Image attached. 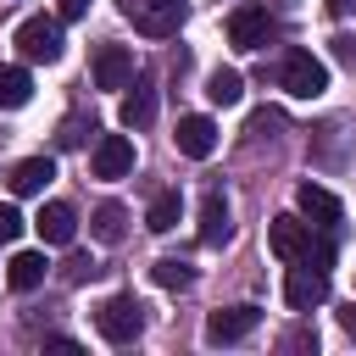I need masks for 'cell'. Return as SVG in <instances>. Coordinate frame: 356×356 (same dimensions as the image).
I'll return each instance as SVG.
<instances>
[{"mask_svg": "<svg viewBox=\"0 0 356 356\" xmlns=\"http://www.w3.org/2000/svg\"><path fill=\"white\" fill-rule=\"evenodd\" d=\"M256 323H261L256 306H228V312H211V317H206V339H211V345H234V339H245Z\"/></svg>", "mask_w": 356, "mask_h": 356, "instance_id": "10", "label": "cell"}, {"mask_svg": "<svg viewBox=\"0 0 356 356\" xmlns=\"http://www.w3.org/2000/svg\"><path fill=\"white\" fill-rule=\"evenodd\" d=\"M339 328H345V334H356V300H350V306L339 312Z\"/></svg>", "mask_w": 356, "mask_h": 356, "instance_id": "29", "label": "cell"}, {"mask_svg": "<svg viewBox=\"0 0 356 356\" xmlns=\"http://www.w3.org/2000/svg\"><path fill=\"white\" fill-rule=\"evenodd\" d=\"M117 6H122V17H128L145 39H172V33L184 28V17H189L184 0H117Z\"/></svg>", "mask_w": 356, "mask_h": 356, "instance_id": "1", "label": "cell"}, {"mask_svg": "<svg viewBox=\"0 0 356 356\" xmlns=\"http://www.w3.org/2000/svg\"><path fill=\"white\" fill-rule=\"evenodd\" d=\"M334 50H339V61H356V39H334Z\"/></svg>", "mask_w": 356, "mask_h": 356, "instance_id": "28", "label": "cell"}, {"mask_svg": "<svg viewBox=\"0 0 356 356\" xmlns=\"http://www.w3.org/2000/svg\"><path fill=\"white\" fill-rule=\"evenodd\" d=\"M50 178H56V161H50V156H28V161H17V167H11V178H6V184H11V195H39Z\"/></svg>", "mask_w": 356, "mask_h": 356, "instance_id": "14", "label": "cell"}, {"mask_svg": "<svg viewBox=\"0 0 356 356\" xmlns=\"http://www.w3.org/2000/svg\"><path fill=\"white\" fill-rule=\"evenodd\" d=\"M6 284H11V289H22V295H28V289H39V284H44V256H39V250H17V256H11V267H6Z\"/></svg>", "mask_w": 356, "mask_h": 356, "instance_id": "16", "label": "cell"}, {"mask_svg": "<svg viewBox=\"0 0 356 356\" xmlns=\"http://www.w3.org/2000/svg\"><path fill=\"white\" fill-rule=\"evenodd\" d=\"M295 206H300V217H312V228H334L339 222V195L323 189V184H300Z\"/></svg>", "mask_w": 356, "mask_h": 356, "instance_id": "12", "label": "cell"}, {"mask_svg": "<svg viewBox=\"0 0 356 356\" xmlns=\"http://www.w3.org/2000/svg\"><path fill=\"white\" fill-rule=\"evenodd\" d=\"M89 273H95V261H89V256H67V284H83Z\"/></svg>", "mask_w": 356, "mask_h": 356, "instance_id": "25", "label": "cell"}, {"mask_svg": "<svg viewBox=\"0 0 356 356\" xmlns=\"http://www.w3.org/2000/svg\"><path fill=\"white\" fill-rule=\"evenodd\" d=\"M28 100H33V78H28V67H0V106L17 111V106H28Z\"/></svg>", "mask_w": 356, "mask_h": 356, "instance_id": "19", "label": "cell"}, {"mask_svg": "<svg viewBox=\"0 0 356 356\" xmlns=\"http://www.w3.org/2000/svg\"><path fill=\"white\" fill-rule=\"evenodd\" d=\"M56 11L72 22V17H83V11H89V0H56Z\"/></svg>", "mask_w": 356, "mask_h": 356, "instance_id": "27", "label": "cell"}, {"mask_svg": "<svg viewBox=\"0 0 356 356\" xmlns=\"http://www.w3.org/2000/svg\"><path fill=\"white\" fill-rule=\"evenodd\" d=\"M267 245H273V256H278V261H306L317 239H312V222H300V217H273Z\"/></svg>", "mask_w": 356, "mask_h": 356, "instance_id": "7", "label": "cell"}, {"mask_svg": "<svg viewBox=\"0 0 356 356\" xmlns=\"http://www.w3.org/2000/svg\"><path fill=\"white\" fill-rule=\"evenodd\" d=\"M33 228H39L44 245H72V234H78V211H72L67 200H50V206L33 217Z\"/></svg>", "mask_w": 356, "mask_h": 356, "instance_id": "13", "label": "cell"}, {"mask_svg": "<svg viewBox=\"0 0 356 356\" xmlns=\"http://www.w3.org/2000/svg\"><path fill=\"white\" fill-rule=\"evenodd\" d=\"M134 83V50L100 44L95 50V89H128Z\"/></svg>", "mask_w": 356, "mask_h": 356, "instance_id": "9", "label": "cell"}, {"mask_svg": "<svg viewBox=\"0 0 356 356\" xmlns=\"http://www.w3.org/2000/svg\"><path fill=\"white\" fill-rule=\"evenodd\" d=\"M278 122H284L278 111H256V117H250V134H267V128H278Z\"/></svg>", "mask_w": 356, "mask_h": 356, "instance_id": "26", "label": "cell"}, {"mask_svg": "<svg viewBox=\"0 0 356 356\" xmlns=\"http://www.w3.org/2000/svg\"><path fill=\"white\" fill-rule=\"evenodd\" d=\"M89 234H95L100 245H117V239L128 234V211H122L117 200H106V206H95V217H89Z\"/></svg>", "mask_w": 356, "mask_h": 356, "instance_id": "18", "label": "cell"}, {"mask_svg": "<svg viewBox=\"0 0 356 356\" xmlns=\"http://www.w3.org/2000/svg\"><path fill=\"white\" fill-rule=\"evenodd\" d=\"M95 328H100L111 345H134L139 328H145V306H139L134 295H111V300L95 306Z\"/></svg>", "mask_w": 356, "mask_h": 356, "instance_id": "2", "label": "cell"}, {"mask_svg": "<svg viewBox=\"0 0 356 356\" xmlns=\"http://www.w3.org/2000/svg\"><path fill=\"white\" fill-rule=\"evenodd\" d=\"M17 50H22V61H61V17H28L22 28H17Z\"/></svg>", "mask_w": 356, "mask_h": 356, "instance_id": "5", "label": "cell"}, {"mask_svg": "<svg viewBox=\"0 0 356 356\" xmlns=\"http://www.w3.org/2000/svg\"><path fill=\"white\" fill-rule=\"evenodd\" d=\"M89 172H95V178H122V172H134V145H128L122 134H100L95 150H89Z\"/></svg>", "mask_w": 356, "mask_h": 356, "instance_id": "8", "label": "cell"}, {"mask_svg": "<svg viewBox=\"0 0 356 356\" xmlns=\"http://www.w3.org/2000/svg\"><path fill=\"white\" fill-rule=\"evenodd\" d=\"M284 300H289L295 312H312V306H323V300H328V267H317V261H289Z\"/></svg>", "mask_w": 356, "mask_h": 356, "instance_id": "6", "label": "cell"}, {"mask_svg": "<svg viewBox=\"0 0 356 356\" xmlns=\"http://www.w3.org/2000/svg\"><path fill=\"white\" fill-rule=\"evenodd\" d=\"M178 211H184L178 189H161V195L150 200V211H145V228H150V234H167V228H178Z\"/></svg>", "mask_w": 356, "mask_h": 356, "instance_id": "20", "label": "cell"}, {"mask_svg": "<svg viewBox=\"0 0 356 356\" xmlns=\"http://www.w3.org/2000/svg\"><path fill=\"white\" fill-rule=\"evenodd\" d=\"M117 117H122V128H145V122L156 117V89H150V83H134V89L122 95V111H117Z\"/></svg>", "mask_w": 356, "mask_h": 356, "instance_id": "17", "label": "cell"}, {"mask_svg": "<svg viewBox=\"0 0 356 356\" xmlns=\"http://www.w3.org/2000/svg\"><path fill=\"white\" fill-rule=\"evenodd\" d=\"M178 150L184 156H195V161H206L211 150H217V122L211 117H200V111H189V117H178Z\"/></svg>", "mask_w": 356, "mask_h": 356, "instance_id": "11", "label": "cell"}, {"mask_svg": "<svg viewBox=\"0 0 356 356\" xmlns=\"http://www.w3.org/2000/svg\"><path fill=\"white\" fill-rule=\"evenodd\" d=\"M273 33H278V22L267 17V6L245 0V6H234V11H228V44H234V50H261Z\"/></svg>", "mask_w": 356, "mask_h": 356, "instance_id": "4", "label": "cell"}, {"mask_svg": "<svg viewBox=\"0 0 356 356\" xmlns=\"http://www.w3.org/2000/svg\"><path fill=\"white\" fill-rule=\"evenodd\" d=\"M278 83H284L295 100H317V95L328 89V67H323L312 50H289L284 67H278Z\"/></svg>", "mask_w": 356, "mask_h": 356, "instance_id": "3", "label": "cell"}, {"mask_svg": "<svg viewBox=\"0 0 356 356\" xmlns=\"http://www.w3.org/2000/svg\"><path fill=\"white\" fill-rule=\"evenodd\" d=\"M17 234H22V211L0 206V245H17Z\"/></svg>", "mask_w": 356, "mask_h": 356, "instance_id": "24", "label": "cell"}, {"mask_svg": "<svg viewBox=\"0 0 356 356\" xmlns=\"http://www.w3.org/2000/svg\"><path fill=\"white\" fill-rule=\"evenodd\" d=\"M83 134H95V122L67 117V122H61V134H56V145H61V150H72V145H83Z\"/></svg>", "mask_w": 356, "mask_h": 356, "instance_id": "23", "label": "cell"}, {"mask_svg": "<svg viewBox=\"0 0 356 356\" xmlns=\"http://www.w3.org/2000/svg\"><path fill=\"white\" fill-rule=\"evenodd\" d=\"M234 234V222H228V200L211 189L206 200H200V245H222Z\"/></svg>", "mask_w": 356, "mask_h": 356, "instance_id": "15", "label": "cell"}, {"mask_svg": "<svg viewBox=\"0 0 356 356\" xmlns=\"http://www.w3.org/2000/svg\"><path fill=\"white\" fill-rule=\"evenodd\" d=\"M206 95H211V106H239V95H245V78H239L234 67H217V72L206 78Z\"/></svg>", "mask_w": 356, "mask_h": 356, "instance_id": "21", "label": "cell"}, {"mask_svg": "<svg viewBox=\"0 0 356 356\" xmlns=\"http://www.w3.org/2000/svg\"><path fill=\"white\" fill-rule=\"evenodd\" d=\"M150 278H156L161 289H189V284H195V267L178 261V256H161V261L150 267Z\"/></svg>", "mask_w": 356, "mask_h": 356, "instance_id": "22", "label": "cell"}, {"mask_svg": "<svg viewBox=\"0 0 356 356\" xmlns=\"http://www.w3.org/2000/svg\"><path fill=\"white\" fill-rule=\"evenodd\" d=\"M328 11H334V17H345V11H350V0H328Z\"/></svg>", "mask_w": 356, "mask_h": 356, "instance_id": "30", "label": "cell"}]
</instances>
